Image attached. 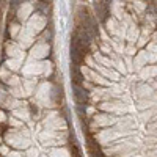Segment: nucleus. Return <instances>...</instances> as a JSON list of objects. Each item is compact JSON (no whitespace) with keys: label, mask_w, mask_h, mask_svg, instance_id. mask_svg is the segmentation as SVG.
<instances>
[{"label":"nucleus","mask_w":157,"mask_h":157,"mask_svg":"<svg viewBox=\"0 0 157 157\" xmlns=\"http://www.w3.org/2000/svg\"><path fill=\"white\" fill-rule=\"evenodd\" d=\"M88 46H85L77 36L72 35L71 39V46H69V55H71V61L75 66H80V64L85 61V57L88 54Z\"/></svg>","instance_id":"obj_1"},{"label":"nucleus","mask_w":157,"mask_h":157,"mask_svg":"<svg viewBox=\"0 0 157 157\" xmlns=\"http://www.w3.org/2000/svg\"><path fill=\"white\" fill-rule=\"evenodd\" d=\"M72 93H74V101L77 105H86L88 91L85 90L83 85H72Z\"/></svg>","instance_id":"obj_2"},{"label":"nucleus","mask_w":157,"mask_h":157,"mask_svg":"<svg viewBox=\"0 0 157 157\" xmlns=\"http://www.w3.org/2000/svg\"><path fill=\"white\" fill-rule=\"evenodd\" d=\"M94 10H96L98 21H99V22H105V21H107V16H109V5L99 0V2L94 3Z\"/></svg>","instance_id":"obj_3"},{"label":"nucleus","mask_w":157,"mask_h":157,"mask_svg":"<svg viewBox=\"0 0 157 157\" xmlns=\"http://www.w3.org/2000/svg\"><path fill=\"white\" fill-rule=\"evenodd\" d=\"M71 82L72 85H83V74L75 64H71Z\"/></svg>","instance_id":"obj_4"},{"label":"nucleus","mask_w":157,"mask_h":157,"mask_svg":"<svg viewBox=\"0 0 157 157\" xmlns=\"http://www.w3.org/2000/svg\"><path fill=\"white\" fill-rule=\"evenodd\" d=\"M86 145H88V152H90V157H105L104 155V152H102V149L99 148V145H98V141H94V140H88L86 141Z\"/></svg>","instance_id":"obj_5"},{"label":"nucleus","mask_w":157,"mask_h":157,"mask_svg":"<svg viewBox=\"0 0 157 157\" xmlns=\"http://www.w3.org/2000/svg\"><path fill=\"white\" fill-rule=\"evenodd\" d=\"M69 152H71L72 157H82V151H80V148H78V145L75 143L74 138L69 141Z\"/></svg>","instance_id":"obj_6"},{"label":"nucleus","mask_w":157,"mask_h":157,"mask_svg":"<svg viewBox=\"0 0 157 157\" xmlns=\"http://www.w3.org/2000/svg\"><path fill=\"white\" fill-rule=\"evenodd\" d=\"M10 3H11V6H13V8H16V6L21 3V0H10Z\"/></svg>","instance_id":"obj_7"},{"label":"nucleus","mask_w":157,"mask_h":157,"mask_svg":"<svg viewBox=\"0 0 157 157\" xmlns=\"http://www.w3.org/2000/svg\"><path fill=\"white\" fill-rule=\"evenodd\" d=\"M152 6H154V11H155V14H157V0H152Z\"/></svg>","instance_id":"obj_8"}]
</instances>
